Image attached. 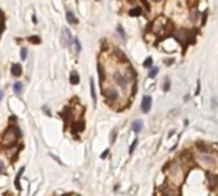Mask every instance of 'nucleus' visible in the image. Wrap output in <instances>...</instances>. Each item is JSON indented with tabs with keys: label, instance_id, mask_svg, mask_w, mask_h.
<instances>
[{
	"label": "nucleus",
	"instance_id": "nucleus-12",
	"mask_svg": "<svg viewBox=\"0 0 218 196\" xmlns=\"http://www.w3.org/2000/svg\"><path fill=\"white\" fill-rule=\"evenodd\" d=\"M125 79H126V82H128V80H134V79H135V71H134L132 68L128 69V73H126V75H125Z\"/></svg>",
	"mask_w": 218,
	"mask_h": 196
},
{
	"label": "nucleus",
	"instance_id": "nucleus-33",
	"mask_svg": "<svg viewBox=\"0 0 218 196\" xmlns=\"http://www.w3.org/2000/svg\"><path fill=\"white\" fill-rule=\"evenodd\" d=\"M4 170V164H3V162H0V172H1Z\"/></svg>",
	"mask_w": 218,
	"mask_h": 196
},
{
	"label": "nucleus",
	"instance_id": "nucleus-31",
	"mask_svg": "<svg viewBox=\"0 0 218 196\" xmlns=\"http://www.w3.org/2000/svg\"><path fill=\"white\" fill-rule=\"evenodd\" d=\"M3 29H4V24H3V22H1V23H0V34H1Z\"/></svg>",
	"mask_w": 218,
	"mask_h": 196
},
{
	"label": "nucleus",
	"instance_id": "nucleus-16",
	"mask_svg": "<svg viewBox=\"0 0 218 196\" xmlns=\"http://www.w3.org/2000/svg\"><path fill=\"white\" fill-rule=\"evenodd\" d=\"M24 172V168H21L18 172V175H17V180H15V186H17V189L18 190H21V186H19V178H21V175Z\"/></svg>",
	"mask_w": 218,
	"mask_h": 196
},
{
	"label": "nucleus",
	"instance_id": "nucleus-29",
	"mask_svg": "<svg viewBox=\"0 0 218 196\" xmlns=\"http://www.w3.org/2000/svg\"><path fill=\"white\" fill-rule=\"evenodd\" d=\"M107 154H109V150H107V149H106V150H105V152H103V153H102L101 158H106V157H107Z\"/></svg>",
	"mask_w": 218,
	"mask_h": 196
},
{
	"label": "nucleus",
	"instance_id": "nucleus-35",
	"mask_svg": "<svg viewBox=\"0 0 218 196\" xmlns=\"http://www.w3.org/2000/svg\"><path fill=\"white\" fill-rule=\"evenodd\" d=\"M32 19H33V23H36V22H37V18L34 17V15H33V18H32Z\"/></svg>",
	"mask_w": 218,
	"mask_h": 196
},
{
	"label": "nucleus",
	"instance_id": "nucleus-32",
	"mask_svg": "<svg viewBox=\"0 0 218 196\" xmlns=\"http://www.w3.org/2000/svg\"><path fill=\"white\" fill-rule=\"evenodd\" d=\"M199 92H200V86H199V82H198V87H197V94H199Z\"/></svg>",
	"mask_w": 218,
	"mask_h": 196
},
{
	"label": "nucleus",
	"instance_id": "nucleus-17",
	"mask_svg": "<svg viewBox=\"0 0 218 196\" xmlns=\"http://www.w3.org/2000/svg\"><path fill=\"white\" fill-rule=\"evenodd\" d=\"M80 50H82V47H80L79 40H76V38H75V41H74V52H75V53H79Z\"/></svg>",
	"mask_w": 218,
	"mask_h": 196
},
{
	"label": "nucleus",
	"instance_id": "nucleus-26",
	"mask_svg": "<svg viewBox=\"0 0 218 196\" xmlns=\"http://www.w3.org/2000/svg\"><path fill=\"white\" fill-rule=\"evenodd\" d=\"M142 3L144 4V6L147 8V10H149V9H151V6H149V3H148V0H142Z\"/></svg>",
	"mask_w": 218,
	"mask_h": 196
},
{
	"label": "nucleus",
	"instance_id": "nucleus-34",
	"mask_svg": "<svg viewBox=\"0 0 218 196\" xmlns=\"http://www.w3.org/2000/svg\"><path fill=\"white\" fill-rule=\"evenodd\" d=\"M3 94H4L3 91H0V101H1V98H3Z\"/></svg>",
	"mask_w": 218,
	"mask_h": 196
},
{
	"label": "nucleus",
	"instance_id": "nucleus-27",
	"mask_svg": "<svg viewBox=\"0 0 218 196\" xmlns=\"http://www.w3.org/2000/svg\"><path fill=\"white\" fill-rule=\"evenodd\" d=\"M207 14H208V11H204V14H203V21H202V24H205V18H207Z\"/></svg>",
	"mask_w": 218,
	"mask_h": 196
},
{
	"label": "nucleus",
	"instance_id": "nucleus-22",
	"mask_svg": "<svg viewBox=\"0 0 218 196\" xmlns=\"http://www.w3.org/2000/svg\"><path fill=\"white\" fill-rule=\"evenodd\" d=\"M28 40H29L31 42H33V43H40V42H41V38L37 37V36H32V37H29Z\"/></svg>",
	"mask_w": 218,
	"mask_h": 196
},
{
	"label": "nucleus",
	"instance_id": "nucleus-24",
	"mask_svg": "<svg viewBox=\"0 0 218 196\" xmlns=\"http://www.w3.org/2000/svg\"><path fill=\"white\" fill-rule=\"evenodd\" d=\"M138 144V140L135 139V140H134L133 141V144H132V147H130V149H129V153H130V154H132V153L134 152V148H135V145Z\"/></svg>",
	"mask_w": 218,
	"mask_h": 196
},
{
	"label": "nucleus",
	"instance_id": "nucleus-5",
	"mask_svg": "<svg viewBox=\"0 0 218 196\" xmlns=\"http://www.w3.org/2000/svg\"><path fill=\"white\" fill-rule=\"evenodd\" d=\"M119 93L116 91L114 89V88H109V89H106L105 92V96H106V98H107V101H110V102H114V101H116L117 99V96Z\"/></svg>",
	"mask_w": 218,
	"mask_h": 196
},
{
	"label": "nucleus",
	"instance_id": "nucleus-7",
	"mask_svg": "<svg viewBox=\"0 0 218 196\" xmlns=\"http://www.w3.org/2000/svg\"><path fill=\"white\" fill-rule=\"evenodd\" d=\"M132 129H133V131H135V133H140L142 129H143V121H142V120H135V121H133Z\"/></svg>",
	"mask_w": 218,
	"mask_h": 196
},
{
	"label": "nucleus",
	"instance_id": "nucleus-6",
	"mask_svg": "<svg viewBox=\"0 0 218 196\" xmlns=\"http://www.w3.org/2000/svg\"><path fill=\"white\" fill-rule=\"evenodd\" d=\"M84 130V122L83 121H78L73 124V134L75 135V133H82Z\"/></svg>",
	"mask_w": 218,
	"mask_h": 196
},
{
	"label": "nucleus",
	"instance_id": "nucleus-8",
	"mask_svg": "<svg viewBox=\"0 0 218 196\" xmlns=\"http://www.w3.org/2000/svg\"><path fill=\"white\" fill-rule=\"evenodd\" d=\"M114 78H115V80H116L117 84H119V86H120L121 88H125L126 79H125V78H122L120 73H115V74H114Z\"/></svg>",
	"mask_w": 218,
	"mask_h": 196
},
{
	"label": "nucleus",
	"instance_id": "nucleus-2",
	"mask_svg": "<svg viewBox=\"0 0 218 196\" xmlns=\"http://www.w3.org/2000/svg\"><path fill=\"white\" fill-rule=\"evenodd\" d=\"M189 37H190V31L186 28H181L175 33V38L184 46V48H185V46L189 43V42H191Z\"/></svg>",
	"mask_w": 218,
	"mask_h": 196
},
{
	"label": "nucleus",
	"instance_id": "nucleus-20",
	"mask_svg": "<svg viewBox=\"0 0 218 196\" xmlns=\"http://www.w3.org/2000/svg\"><path fill=\"white\" fill-rule=\"evenodd\" d=\"M157 73H158V68H152L151 71H149V78H154Z\"/></svg>",
	"mask_w": 218,
	"mask_h": 196
},
{
	"label": "nucleus",
	"instance_id": "nucleus-23",
	"mask_svg": "<svg viewBox=\"0 0 218 196\" xmlns=\"http://www.w3.org/2000/svg\"><path fill=\"white\" fill-rule=\"evenodd\" d=\"M117 31H119V33H120V36L122 38H125V32H124V29H122L121 26H117Z\"/></svg>",
	"mask_w": 218,
	"mask_h": 196
},
{
	"label": "nucleus",
	"instance_id": "nucleus-21",
	"mask_svg": "<svg viewBox=\"0 0 218 196\" xmlns=\"http://www.w3.org/2000/svg\"><path fill=\"white\" fill-rule=\"evenodd\" d=\"M152 63H153L152 57H148V59H147V60H145V61H144L143 66H145V68H151V66H152Z\"/></svg>",
	"mask_w": 218,
	"mask_h": 196
},
{
	"label": "nucleus",
	"instance_id": "nucleus-1",
	"mask_svg": "<svg viewBox=\"0 0 218 196\" xmlns=\"http://www.w3.org/2000/svg\"><path fill=\"white\" fill-rule=\"evenodd\" d=\"M15 130H17V128H13V126L6 129V131L4 133V135H3V145H5V147H11V145L15 143L17 136H18V135H15Z\"/></svg>",
	"mask_w": 218,
	"mask_h": 196
},
{
	"label": "nucleus",
	"instance_id": "nucleus-15",
	"mask_svg": "<svg viewBox=\"0 0 218 196\" xmlns=\"http://www.w3.org/2000/svg\"><path fill=\"white\" fill-rule=\"evenodd\" d=\"M22 88H23V86H22V83H14V86H13V89H14V92L17 94H21V92H22Z\"/></svg>",
	"mask_w": 218,
	"mask_h": 196
},
{
	"label": "nucleus",
	"instance_id": "nucleus-28",
	"mask_svg": "<svg viewBox=\"0 0 218 196\" xmlns=\"http://www.w3.org/2000/svg\"><path fill=\"white\" fill-rule=\"evenodd\" d=\"M164 84H166V86L163 87V89H164V91H168V89H170V83H168V80H167V82L164 83Z\"/></svg>",
	"mask_w": 218,
	"mask_h": 196
},
{
	"label": "nucleus",
	"instance_id": "nucleus-3",
	"mask_svg": "<svg viewBox=\"0 0 218 196\" xmlns=\"http://www.w3.org/2000/svg\"><path fill=\"white\" fill-rule=\"evenodd\" d=\"M71 42V34L70 31L68 28H63L61 29V36H60V43L63 47H68Z\"/></svg>",
	"mask_w": 218,
	"mask_h": 196
},
{
	"label": "nucleus",
	"instance_id": "nucleus-14",
	"mask_svg": "<svg viewBox=\"0 0 218 196\" xmlns=\"http://www.w3.org/2000/svg\"><path fill=\"white\" fill-rule=\"evenodd\" d=\"M140 14H142V9H140V8H134V9H132V10L129 11L130 17H139Z\"/></svg>",
	"mask_w": 218,
	"mask_h": 196
},
{
	"label": "nucleus",
	"instance_id": "nucleus-4",
	"mask_svg": "<svg viewBox=\"0 0 218 196\" xmlns=\"http://www.w3.org/2000/svg\"><path fill=\"white\" fill-rule=\"evenodd\" d=\"M151 106H152V98L149 97V96H145V97L143 98V101H142V111H143L144 113L149 112Z\"/></svg>",
	"mask_w": 218,
	"mask_h": 196
},
{
	"label": "nucleus",
	"instance_id": "nucleus-19",
	"mask_svg": "<svg viewBox=\"0 0 218 196\" xmlns=\"http://www.w3.org/2000/svg\"><path fill=\"white\" fill-rule=\"evenodd\" d=\"M98 73H99V82H103V78H105V73H103V68L102 65H98Z\"/></svg>",
	"mask_w": 218,
	"mask_h": 196
},
{
	"label": "nucleus",
	"instance_id": "nucleus-36",
	"mask_svg": "<svg viewBox=\"0 0 218 196\" xmlns=\"http://www.w3.org/2000/svg\"><path fill=\"white\" fill-rule=\"evenodd\" d=\"M154 1H161V0H154Z\"/></svg>",
	"mask_w": 218,
	"mask_h": 196
},
{
	"label": "nucleus",
	"instance_id": "nucleus-13",
	"mask_svg": "<svg viewBox=\"0 0 218 196\" xmlns=\"http://www.w3.org/2000/svg\"><path fill=\"white\" fill-rule=\"evenodd\" d=\"M115 55H116V56L119 57V60H120V61H124V63H125V61H128V59H126V56L124 55V52L120 51L119 48L115 50Z\"/></svg>",
	"mask_w": 218,
	"mask_h": 196
},
{
	"label": "nucleus",
	"instance_id": "nucleus-9",
	"mask_svg": "<svg viewBox=\"0 0 218 196\" xmlns=\"http://www.w3.org/2000/svg\"><path fill=\"white\" fill-rule=\"evenodd\" d=\"M11 74L14 76H19L22 74V66L19 64H13V66H11Z\"/></svg>",
	"mask_w": 218,
	"mask_h": 196
},
{
	"label": "nucleus",
	"instance_id": "nucleus-18",
	"mask_svg": "<svg viewBox=\"0 0 218 196\" xmlns=\"http://www.w3.org/2000/svg\"><path fill=\"white\" fill-rule=\"evenodd\" d=\"M91 96L93 98V101L96 102V93H94V82L93 79H91Z\"/></svg>",
	"mask_w": 218,
	"mask_h": 196
},
{
	"label": "nucleus",
	"instance_id": "nucleus-11",
	"mask_svg": "<svg viewBox=\"0 0 218 196\" xmlns=\"http://www.w3.org/2000/svg\"><path fill=\"white\" fill-rule=\"evenodd\" d=\"M79 75H78V73L76 71H73L71 74H70V83L71 84H74V86H76V84H79Z\"/></svg>",
	"mask_w": 218,
	"mask_h": 196
},
{
	"label": "nucleus",
	"instance_id": "nucleus-25",
	"mask_svg": "<svg viewBox=\"0 0 218 196\" xmlns=\"http://www.w3.org/2000/svg\"><path fill=\"white\" fill-rule=\"evenodd\" d=\"M21 57H22L23 60H24L26 57H27V50H26V48H22V51H21Z\"/></svg>",
	"mask_w": 218,
	"mask_h": 196
},
{
	"label": "nucleus",
	"instance_id": "nucleus-30",
	"mask_svg": "<svg viewBox=\"0 0 218 196\" xmlns=\"http://www.w3.org/2000/svg\"><path fill=\"white\" fill-rule=\"evenodd\" d=\"M3 19H4V13H3V10L0 9V22H3Z\"/></svg>",
	"mask_w": 218,
	"mask_h": 196
},
{
	"label": "nucleus",
	"instance_id": "nucleus-10",
	"mask_svg": "<svg viewBox=\"0 0 218 196\" xmlns=\"http://www.w3.org/2000/svg\"><path fill=\"white\" fill-rule=\"evenodd\" d=\"M66 19H68V23H70V24H76L78 23V19L75 18V15L71 11H68L66 13Z\"/></svg>",
	"mask_w": 218,
	"mask_h": 196
}]
</instances>
